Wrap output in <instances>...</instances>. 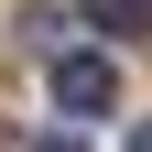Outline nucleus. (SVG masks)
<instances>
[{
	"label": "nucleus",
	"instance_id": "2",
	"mask_svg": "<svg viewBox=\"0 0 152 152\" xmlns=\"http://www.w3.org/2000/svg\"><path fill=\"white\" fill-rule=\"evenodd\" d=\"M98 33H152V0H87Z\"/></svg>",
	"mask_w": 152,
	"mask_h": 152
},
{
	"label": "nucleus",
	"instance_id": "4",
	"mask_svg": "<svg viewBox=\"0 0 152 152\" xmlns=\"http://www.w3.org/2000/svg\"><path fill=\"white\" fill-rule=\"evenodd\" d=\"M130 152H152V120H141V130H130Z\"/></svg>",
	"mask_w": 152,
	"mask_h": 152
},
{
	"label": "nucleus",
	"instance_id": "3",
	"mask_svg": "<svg viewBox=\"0 0 152 152\" xmlns=\"http://www.w3.org/2000/svg\"><path fill=\"white\" fill-rule=\"evenodd\" d=\"M33 152H87V130L65 120V130H44V141H33Z\"/></svg>",
	"mask_w": 152,
	"mask_h": 152
},
{
	"label": "nucleus",
	"instance_id": "1",
	"mask_svg": "<svg viewBox=\"0 0 152 152\" xmlns=\"http://www.w3.org/2000/svg\"><path fill=\"white\" fill-rule=\"evenodd\" d=\"M120 98V76H109V54H54V109L65 120H87V109Z\"/></svg>",
	"mask_w": 152,
	"mask_h": 152
}]
</instances>
